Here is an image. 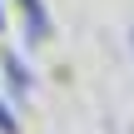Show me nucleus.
<instances>
[]
</instances>
